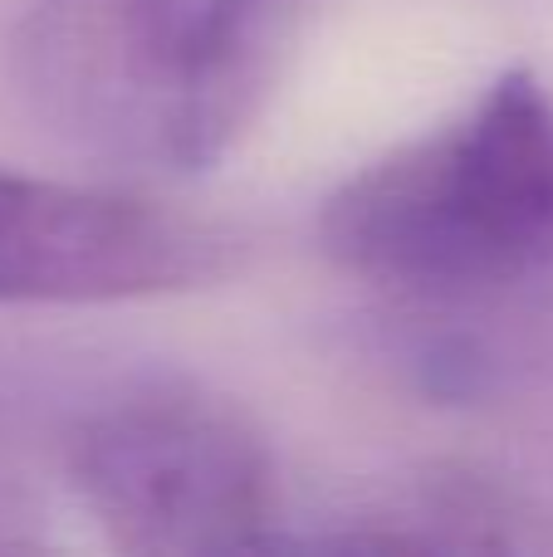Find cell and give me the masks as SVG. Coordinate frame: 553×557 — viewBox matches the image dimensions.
Wrapping results in <instances>:
<instances>
[{
  "label": "cell",
  "instance_id": "cell-1",
  "mask_svg": "<svg viewBox=\"0 0 553 557\" xmlns=\"http://www.w3.org/2000/svg\"><path fill=\"white\" fill-rule=\"evenodd\" d=\"M314 0H35L15 84L74 152L196 176L265 108Z\"/></svg>",
  "mask_w": 553,
  "mask_h": 557
},
{
  "label": "cell",
  "instance_id": "cell-4",
  "mask_svg": "<svg viewBox=\"0 0 553 557\" xmlns=\"http://www.w3.org/2000/svg\"><path fill=\"white\" fill-rule=\"evenodd\" d=\"M231 270V235L123 191L0 172V304H118Z\"/></svg>",
  "mask_w": 553,
  "mask_h": 557
},
{
  "label": "cell",
  "instance_id": "cell-3",
  "mask_svg": "<svg viewBox=\"0 0 553 557\" xmlns=\"http://www.w3.org/2000/svg\"><path fill=\"white\" fill-rule=\"evenodd\" d=\"M69 474L123 553L196 557L280 543L270 445L216 396L137 392L103 406L78 425Z\"/></svg>",
  "mask_w": 553,
  "mask_h": 557
},
{
  "label": "cell",
  "instance_id": "cell-2",
  "mask_svg": "<svg viewBox=\"0 0 553 557\" xmlns=\"http://www.w3.org/2000/svg\"><path fill=\"white\" fill-rule=\"evenodd\" d=\"M319 240L339 270L417 298L553 274V94L505 69L466 113L348 176Z\"/></svg>",
  "mask_w": 553,
  "mask_h": 557
},
{
  "label": "cell",
  "instance_id": "cell-5",
  "mask_svg": "<svg viewBox=\"0 0 553 557\" xmlns=\"http://www.w3.org/2000/svg\"><path fill=\"white\" fill-rule=\"evenodd\" d=\"M339 548H411V553H466V548H553L539 529V513L525 509L519 494L480 474H427V480L392 490V499L368 504L343 533H333Z\"/></svg>",
  "mask_w": 553,
  "mask_h": 557
}]
</instances>
